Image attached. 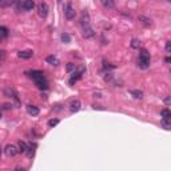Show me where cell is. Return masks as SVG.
Instances as JSON below:
<instances>
[{
  "label": "cell",
  "mask_w": 171,
  "mask_h": 171,
  "mask_svg": "<svg viewBox=\"0 0 171 171\" xmlns=\"http://www.w3.org/2000/svg\"><path fill=\"white\" fill-rule=\"evenodd\" d=\"M150 53L147 50H144V48H142L140 52H139V59H138V66L139 68L142 69H147L150 67Z\"/></svg>",
  "instance_id": "6da1fadb"
},
{
  "label": "cell",
  "mask_w": 171,
  "mask_h": 171,
  "mask_svg": "<svg viewBox=\"0 0 171 171\" xmlns=\"http://www.w3.org/2000/svg\"><path fill=\"white\" fill-rule=\"evenodd\" d=\"M64 16H66L68 20H74L75 16H76V11L74 10L71 3H67V4L64 5Z\"/></svg>",
  "instance_id": "7a4b0ae2"
},
{
  "label": "cell",
  "mask_w": 171,
  "mask_h": 171,
  "mask_svg": "<svg viewBox=\"0 0 171 171\" xmlns=\"http://www.w3.org/2000/svg\"><path fill=\"white\" fill-rule=\"evenodd\" d=\"M36 8H37V15H39L40 18H45V16L48 15L50 8H48V4L45 1H40L39 4L36 5Z\"/></svg>",
  "instance_id": "3957f363"
},
{
  "label": "cell",
  "mask_w": 171,
  "mask_h": 171,
  "mask_svg": "<svg viewBox=\"0 0 171 171\" xmlns=\"http://www.w3.org/2000/svg\"><path fill=\"white\" fill-rule=\"evenodd\" d=\"M4 95L8 96V98H11V99H13V100H15V103H16V106H19V104H20V102H19V95H18V92H16L13 88H11V87L4 88Z\"/></svg>",
  "instance_id": "277c9868"
},
{
  "label": "cell",
  "mask_w": 171,
  "mask_h": 171,
  "mask_svg": "<svg viewBox=\"0 0 171 171\" xmlns=\"http://www.w3.org/2000/svg\"><path fill=\"white\" fill-rule=\"evenodd\" d=\"M4 154L7 155V156H15V155L19 154V148L15 144H7L4 148Z\"/></svg>",
  "instance_id": "5b68a950"
},
{
  "label": "cell",
  "mask_w": 171,
  "mask_h": 171,
  "mask_svg": "<svg viewBox=\"0 0 171 171\" xmlns=\"http://www.w3.org/2000/svg\"><path fill=\"white\" fill-rule=\"evenodd\" d=\"M80 26H82L83 29H86V28H88V27H91V26H90V15H88L87 11H84V12L82 13V18H80Z\"/></svg>",
  "instance_id": "8992f818"
},
{
  "label": "cell",
  "mask_w": 171,
  "mask_h": 171,
  "mask_svg": "<svg viewBox=\"0 0 171 171\" xmlns=\"http://www.w3.org/2000/svg\"><path fill=\"white\" fill-rule=\"evenodd\" d=\"M29 77H32V79L36 82V80H40V79H44V72L43 71H37V69H34V71H29L28 72Z\"/></svg>",
  "instance_id": "52a82bcc"
},
{
  "label": "cell",
  "mask_w": 171,
  "mask_h": 171,
  "mask_svg": "<svg viewBox=\"0 0 171 171\" xmlns=\"http://www.w3.org/2000/svg\"><path fill=\"white\" fill-rule=\"evenodd\" d=\"M34 7H35V3L32 1V0H26V1L21 3V8H23L24 11H31V10H34Z\"/></svg>",
  "instance_id": "ba28073f"
},
{
  "label": "cell",
  "mask_w": 171,
  "mask_h": 171,
  "mask_svg": "<svg viewBox=\"0 0 171 171\" xmlns=\"http://www.w3.org/2000/svg\"><path fill=\"white\" fill-rule=\"evenodd\" d=\"M138 20L140 21L143 26H146V27H150V26H152V20L150 18H147V16H144V15H140L138 18Z\"/></svg>",
  "instance_id": "9c48e42d"
},
{
  "label": "cell",
  "mask_w": 171,
  "mask_h": 171,
  "mask_svg": "<svg viewBox=\"0 0 171 171\" xmlns=\"http://www.w3.org/2000/svg\"><path fill=\"white\" fill-rule=\"evenodd\" d=\"M18 56L20 59H31L32 56H34V52L32 51H29V50H27V51H20V52L18 53Z\"/></svg>",
  "instance_id": "30bf717a"
},
{
  "label": "cell",
  "mask_w": 171,
  "mask_h": 171,
  "mask_svg": "<svg viewBox=\"0 0 171 171\" xmlns=\"http://www.w3.org/2000/svg\"><path fill=\"white\" fill-rule=\"evenodd\" d=\"M36 86H37V88H40V90H47L48 88V82H47V79H40V80H36Z\"/></svg>",
  "instance_id": "8fae6325"
},
{
  "label": "cell",
  "mask_w": 171,
  "mask_h": 171,
  "mask_svg": "<svg viewBox=\"0 0 171 171\" xmlns=\"http://www.w3.org/2000/svg\"><path fill=\"white\" fill-rule=\"evenodd\" d=\"M83 36H84L86 39H91V37L95 36V31H94L91 27H88V28L83 29Z\"/></svg>",
  "instance_id": "7c38bea8"
},
{
  "label": "cell",
  "mask_w": 171,
  "mask_h": 171,
  "mask_svg": "<svg viewBox=\"0 0 171 171\" xmlns=\"http://www.w3.org/2000/svg\"><path fill=\"white\" fill-rule=\"evenodd\" d=\"M27 112H28L29 115H32V116H36V115H39V108H37L36 106L29 104V106H27Z\"/></svg>",
  "instance_id": "4fadbf2b"
},
{
  "label": "cell",
  "mask_w": 171,
  "mask_h": 171,
  "mask_svg": "<svg viewBox=\"0 0 171 171\" xmlns=\"http://www.w3.org/2000/svg\"><path fill=\"white\" fill-rule=\"evenodd\" d=\"M69 110H71V112H77L80 110V102L77 100H72L71 104H69Z\"/></svg>",
  "instance_id": "5bb4252c"
},
{
  "label": "cell",
  "mask_w": 171,
  "mask_h": 171,
  "mask_svg": "<svg viewBox=\"0 0 171 171\" xmlns=\"http://www.w3.org/2000/svg\"><path fill=\"white\" fill-rule=\"evenodd\" d=\"M45 61H47L48 64H51V66H59V59L53 55L47 56V58H45Z\"/></svg>",
  "instance_id": "9a60e30c"
},
{
  "label": "cell",
  "mask_w": 171,
  "mask_h": 171,
  "mask_svg": "<svg viewBox=\"0 0 171 171\" xmlns=\"http://www.w3.org/2000/svg\"><path fill=\"white\" fill-rule=\"evenodd\" d=\"M160 116L163 118V120H170V118H171V112L168 111V108H163L162 111H160Z\"/></svg>",
  "instance_id": "2e32d148"
},
{
  "label": "cell",
  "mask_w": 171,
  "mask_h": 171,
  "mask_svg": "<svg viewBox=\"0 0 171 171\" xmlns=\"http://www.w3.org/2000/svg\"><path fill=\"white\" fill-rule=\"evenodd\" d=\"M130 94L135 99H142V98H143V92H142V91H139V90H130Z\"/></svg>",
  "instance_id": "e0dca14e"
},
{
  "label": "cell",
  "mask_w": 171,
  "mask_h": 171,
  "mask_svg": "<svg viewBox=\"0 0 171 171\" xmlns=\"http://www.w3.org/2000/svg\"><path fill=\"white\" fill-rule=\"evenodd\" d=\"M18 148H19V152H23V154H26V152H27V148H28V146H27V143H26V142H19V147H18Z\"/></svg>",
  "instance_id": "ac0fdd59"
},
{
  "label": "cell",
  "mask_w": 171,
  "mask_h": 171,
  "mask_svg": "<svg viewBox=\"0 0 171 171\" xmlns=\"http://www.w3.org/2000/svg\"><path fill=\"white\" fill-rule=\"evenodd\" d=\"M102 5L106 8H114L115 7V3L111 1V0H102Z\"/></svg>",
  "instance_id": "d6986e66"
},
{
  "label": "cell",
  "mask_w": 171,
  "mask_h": 171,
  "mask_svg": "<svg viewBox=\"0 0 171 171\" xmlns=\"http://www.w3.org/2000/svg\"><path fill=\"white\" fill-rule=\"evenodd\" d=\"M60 39H61V42H63V43H69V42H71V37H69L68 34H63L60 36Z\"/></svg>",
  "instance_id": "ffe728a7"
},
{
  "label": "cell",
  "mask_w": 171,
  "mask_h": 171,
  "mask_svg": "<svg viewBox=\"0 0 171 171\" xmlns=\"http://www.w3.org/2000/svg\"><path fill=\"white\" fill-rule=\"evenodd\" d=\"M139 45H140V42H139L138 39L131 40V47H132V48H139Z\"/></svg>",
  "instance_id": "44dd1931"
},
{
  "label": "cell",
  "mask_w": 171,
  "mask_h": 171,
  "mask_svg": "<svg viewBox=\"0 0 171 171\" xmlns=\"http://www.w3.org/2000/svg\"><path fill=\"white\" fill-rule=\"evenodd\" d=\"M0 35H1L3 37H5L8 35V29L5 28V27H0Z\"/></svg>",
  "instance_id": "7402d4cb"
},
{
  "label": "cell",
  "mask_w": 171,
  "mask_h": 171,
  "mask_svg": "<svg viewBox=\"0 0 171 171\" xmlns=\"http://www.w3.org/2000/svg\"><path fill=\"white\" fill-rule=\"evenodd\" d=\"M5 60V52L4 51H0V67H1V64L4 63Z\"/></svg>",
  "instance_id": "603a6c76"
},
{
  "label": "cell",
  "mask_w": 171,
  "mask_h": 171,
  "mask_svg": "<svg viewBox=\"0 0 171 171\" xmlns=\"http://www.w3.org/2000/svg\"><path fill=\"white\" fill-rule=\"evenodd\" d=\"M59 123V119H51L50 122H48V126L50 127H53V126H56Z\"/></svg>",
  "instance_id": "cb8c5ba5"
},
{
  "label": "cell",
  "mask_w": 171,
  "mask_h": 171,
  "mask_svg": "<svg viewBox=\"0 0 171 171\" xmlns=\"http://www.w3.org/2000/svg\"><path fill=\"white\" fill-rule=\"evenodd\" d=\"M162 126L166 128V130H170V120H163Z\"/></svg>",
  "instance_id": "d4e9b609"
},
{
  "label": "cell",
  "mask_w": 171,
  "mask_h": 171,
  "mask_svg": "<svg viewBox=\"0 0 171 171\" xmlns=\"http://www.w3.org/2000/svg\"><path fill=\"white\" fill-rule=\"evenodd\" d=\"M75 68H76V67H75V64H72V63L67 64V71H68V72H71L72 69H75Z\"/></svg>",
  "instance_id": "484cf974"
},
{
  "label": "cell",
  "mask_w": 171,
  "mask_h": 171,
  "mask_svg": "<svg viewBox=\"0 0 171 171\" xmlns=\"http://www.w3.org/2000/svg\"><path fill=\"white\" fill-rule=\"evenodd\" d=\"M166 52L167 53H170V51H171V43L170 42H166Z\"/></svg>",
  "instance_id": "4316f807"
},
{
  "label": "cell",
  "mask_w": 171,
  "mask_h": 171,
  "mask_svg": "<svg viewBox=\"0 0 171 171\" xmlns=\"http://www.w3.org/2000/svg\"><path fill=\"white\" fill-rule=\"evenodd\" d=\"M170 103H171V100H170V96H167V98L164 99V104H166V106H170Z\"/></svg>",
  "instance_id": "83f0119b"
},
{
  "label": "cell",
  "mask_w": 171,
  "mask_h": 171,
  "mask_svg": "<svg viewBox=\"0 0 171 171\" xmlns=\"http://www.w3.org/2000/svg\"><path fill=\"white\" fill-rule=\"evenodd\" d=\"M10 106L12 107V104H3V108H4V110H10Z\"/></svg>",
  "instance_id": "f1b7e54d"
},
{
  "label": "cell",
  "mask_w": 171,
  "mask_h": 171,
  "mask_svg": "<svg viewBox=\"0 0 171 171\" xmlns=\"http://www.w3.org/2000/svg\"><path fill=\"white\" fill-rule=\"evenodd\" d=\"M15 171H24V168H23V167H16Z\"/></svg>",
  "instance_id": "f546056e"
},
{
  "label": "cell",
  "mask_w": 171,
  "mask_h": 171,
  "mask_svg": "<svg viewBox=\"0 0 171 171\" xmlns=\"http://www.w3.org/2000/svg\"><path fill=\"white\" fill-rule=\"evenodd\" d=\"M1 152H3V148H1V147H0V156H1Z\"/></svg>",
  "instance_id": "4dcf8cb0"
},
{
  "label": "cell",
  "mask_w": 171,
  "mask_h": 171,
  "mask_svg": "<svg viewBox=\"0 0 171 171\" xmlns=\"http://www.w3.org/2000/svg\"><path fill=\"white\" fill-rule=\"evenodd\" d=\"M0 118H1V112H0Z\"/></svg>",
  "instance_id": "1f68e13d"
}]
</instances>
